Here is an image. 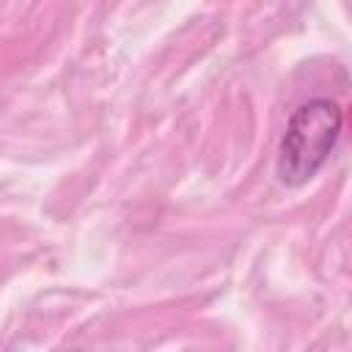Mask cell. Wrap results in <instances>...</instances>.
<instances>
[{"label":"cell","instance_id":"obj_1","mask_svg":"<svg viewBox=\"0 0 352 352\" xmlns=\"http://www.w3.org/2000/svg\"><path fill=\"white\" fill-rule=\"evenodd\" d=\"M344 126V110L333 99H311L300 104L280 138L278 179L289 187H300L316 176V170L333 154Z\"/></svg>","mask_w":352,"mask_h":352}]
</instances>
